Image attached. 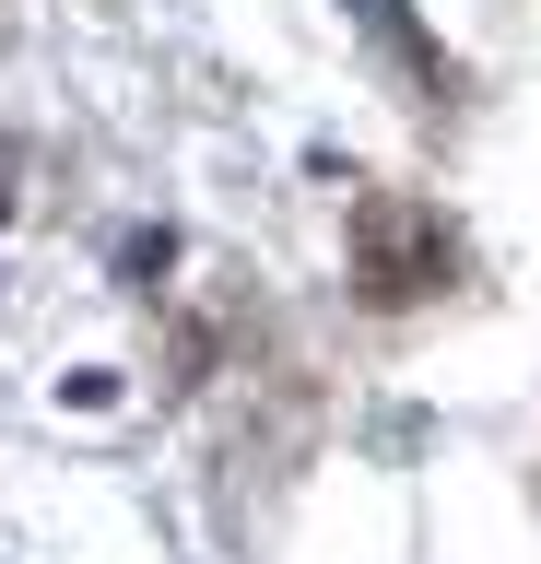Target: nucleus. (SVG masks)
<instances>
[{
	"mask_svg": "<svg viewBox=\"0 0 541 564\" xmlns=\"http://www.w3.org/2000/svg\"><path fill=\"white\" fill-rule=\"evenodd\" d=\"M354 12H365V24H377V35H389V47H400V59H412V70H424V83H447V59H435V35L412 24L400 0H354Z\"/></svg>",
	"mask_w": 541,
	"mask_h": 564,
	"instance_id": "obj_2",
	"label": "nucleus"
},
{
	"mask_svg": "<svg viewBox=\"0 0 541 564\" xmlns=\"http://www.w3.org/2000/svg\"><path fill=\"white\" fill-rule=\"evenodd\" d=\"M459 282V224L435 200H400V188H365L354 200V294L377 317L424 306V294H447Z\"/></svg>",
	"mask_w": 541,
	"mask_h": 564,
	"instance_id": "obj_1",
	"label": "nucleus"
}]
</instances>
